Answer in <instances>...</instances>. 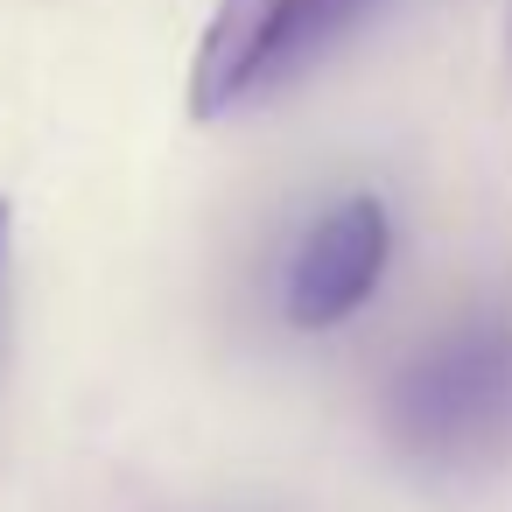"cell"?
I'll return each instance as SVG.
<instances>
[{"mask_svg": "<svg viewBox=\"0 0 512 512\" xmlns=\"http://www.w3.org/2000/svg\"><path fill=\"white\" fill-rule=\"evenodd\" d=\"M365 8L372 0H218V15L204 22V43H197V64H190V113L225 120L253 106L260 92L288 85L344 29H358Z\"/></svg>", "mask_w": 512, "mask_h": 512, "instance_id": "cell-1", "label": "cell"}, {"mask_svg": "<svg viewBox=\"0 0 512 512\" xmlns=\"http://www.w3.org/2000/svg\"><path fill=\"white\" fill-rule=\"evenodd\" d=\"M393 442L421 463H463L512 428V337L456 330L428 344L386 393Z\"/></svg>", "mask_w": 512, "mask_h": 512, "instance_id": "cell-2", "label": "cell"}, {"mask_svg": "<svg viewBox=\"0 0 512 512\" xmlns=\"http://www.w3.org/2000/svg\"><path fill=\"white\" fill-rule=\"evenodd\" d=\"M386 253H393V225H386V204L379 197H344L330 204L295 260H288V281H281V316L295 330H337L344 316H358L386 274Z\"/></svg>", "mask_w": 512, "mask_h": 512, "instance_id": "cell-3", "label": "cell"}, {"mask_svg": "<svg viewBox=\"0 0 512 512\" xmlns=\"http://www.w3.org/2000/svg\"><path fill=\"white\" fill-rule=\"evenodd\" d=\"M0 260H8V204H0Z\"/></svg>", "mask_w": 512, "mask_h": 512, "instance_id": "cell-4", "label": "cell"}]
</instances>
